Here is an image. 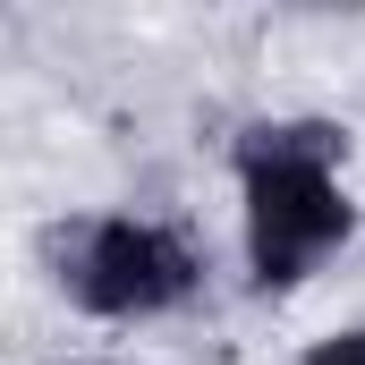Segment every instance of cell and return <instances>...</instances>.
Returning a JSON list of instances; mask_svg holds the SVG:
<instances>
[{
	"mask_svg": "<svg viewBox=\"0 0 365 365\" xmlns=\"http://www.w3.org/2000/svg\"><path fill=\"white\" fill-rule=\"evenodd\" d=\"M238 179H247V264L264 289L306 280L349 238V195H340V128L331 119H280L238 136Z\"/></svg>",
	"mask_w": 365,
	"mask_h": 365,
	"instance_id": "6da1fadb",
	"label": "cell"
},
{
	"mask_svg": "<svg viewBox=\"0 0 365 365\" xmlns=\"http://www.w3.org/2000/svg\"><path fill=\"white\" fill-rule=\"evenodd\" d=\"M68 297L93 306V314H170L195 297V255H187L179 230L162 221H93L68 255Z\"/></svg>",
	"mask_w": 365,
	"mask_h": 365,
	"instance_id": "7a4b0ae2",
	"label": "cell"
},
{
	"mask_svg": "<svg viewBox=\"0 0 365 365\" xmlns=\"http://www.w3.org/2000/svg\"><path fill=\"white\" fill-rule=\"evenodd\" d=\"M306 365H365V331H340V340H323Z\"/></svg>",
	"mask_w": 365,
	"mask_h": 365,
	"instance_id": "3957f363",
	"label": "cell"
}]
</instances>
